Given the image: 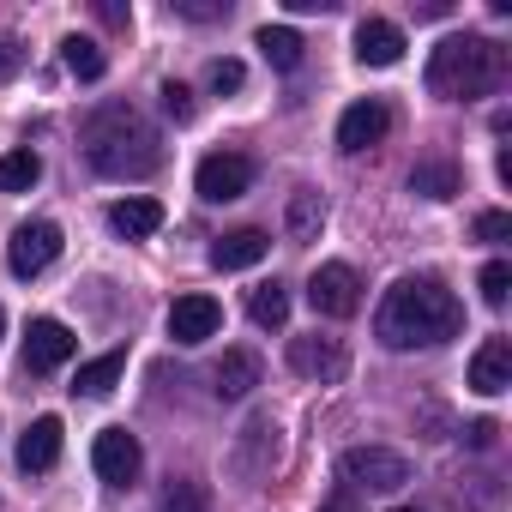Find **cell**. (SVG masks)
Here are the masks:
<instances>
[{"mask_svg":"<svg viewBox=\"0 0 512 512\" xmlns=\"http://www.w3.org/2000/svg\"><path fill=\"white\" fill-rule=\"evenodd\" d=\"M260 374H266V362L253 356V350H223V362H217V398H247L253 386H260Z\"/></svg>","mask_w":512,"mask_h":512,"instance_id":"20","label":"cell"},{"mask_svg":"<svg viewBox=\"0 0 512 512\" xmlns=\"http://www.w3.org/2000/svg\"><path fill=\"white\" fill-rule=\"evenodd\" d=\"M320 512H362V506H356V494H350V488H338L332 500H320Z\"/></svg>","mask_w":512,"mask_h":512,"instance_id":"35","label":"cell"},{"mask_svg":"<svg viewBox=\"0 0 512 512\" xmlns=\"http://www.w3.org/2000/svg\"><path fill=\"white\" fill-rule=\"evenodd\" d=\"M175 13H181V19H199V25H205V19H223L229 7H211V0H175Z\"/></svg>","mask_w":512,"mask_h":512,"instance_id":"34","label":"cell"},{"mask_svg":"<svg viewBox=\"0 0 512 512\" xmlns=\"http://www.w3.org/2000/svg\"><path fill=\"white\" fill-rule=\"evenodd\" d=\"M61 61H67V73H73L79 85H97V79H103V67H109V61H103V49H97L91 37H79V31H73V37H61Z\"/></svg>","mask_w":512,"mask_h":512,"instance_id":"24","label":"cell"},{"mask_svg":"<svg viewBox=\"0 0 512 512\" xmlns=\"http://www.w3.org/2000/svg\"><path fill=\"white\" fill-rule=\"evenodd\" d=\"M163 115H169L175 127H187V121L199 115V103H193V91H187L181 79H169V85H163Z\"/></svg>","mask_w":512,"mask_h":512,"instance_id":"29","label":"cell"},{"mask_svg":"<svg viewBox=\"0 0 512 512\" xmlns=\"http://www.w3.org/2000/svg\"><path fill=\"white\" fill-rule=\"evenodd\" d=\"M290 368L302 374V380H344V368H350V356H344V344L338 338H290Z\"/></svg>","mask_w":512,"mask_h":512,"instance_id":"12","label":"cell"},{"mask_svg":"<svg viewBox=\"0 0 512 512\" xmlns=\"http://www.w3.org/2000/svg\"><path fill=\"white\" fill-rule=\"evenodd\" d=\"M121 374H127V350H109V356H97V362L79 368L73 392H79V398H109V392L121 386Z\"/></svg>","mask_w":512,"mask_h":512,"instance_id":"21","label":"cell"},{"mask_svg":"<svg viewBox=\"0 0 512 512\" xmlns=\"http://www.w3.org/2000/svg\"><path fill=\"white\" fill-rule=\"evenodd\" d=\"M374 332L386 350H428V344H452L464 332V302L440 284V278H398L374 314Z\"/></svg>","mask_w":512,"mask_h":512,"instance_id":"1","label":"cell"},{"mask_svg":"<svg viewBox=\"0 0 512 512\" xmlns=\"http://www.w3.org/2000/svg\"><path fill=\"white\" fill-rule=\"evenodd\" d=\"M55 260H61V223L31 217V223L13 229V241H7V266H13V278H37V272H49Z\"/></svg>","mask_w":512,"mask_h":512,"instance_id":"6","label":"cell"},{"mask_svg":"<svg viewBox=\"0 0 512 512\" xmlns=\"http://www.w3.org/2000/svg\"><path fill=\"white\" fill-rule=\"evenodd\" d=\"M356 61L362 67H398L404 61V31L392 19H362L356 25Z\"/></svg>","mask_w":512,"mask_h":512,"instance_id":"16","label":"cell"},{"mask_svg":"<svg viewBox=\"0 0 512 512\" xmlns=\"http://www.w3.org/2000/svg\"><path fill=\"white\" fill-rule=\"evenodd\" d=\"M464 440H470L476 452H488V446L500 440V422H494V416H482V422H470V428H464Z\"/></svg>","mask_w":512,"mask_h":512,"instance_id":"33","label":"cell"},{"mask_svg":"<svg viewBox=\"0 0 512 512\" xmlns=\"http://www.w3.org/2000/svg\"><path fill=\"white\" fill-rule=\"evenodd\" d=\"M392 133V109L380 103V97H362V103H350L344 115H338V151H374L380 139Z\"/></svg>","mask_w":512,"mask_h":512,"instance_id":"10","label":"cell"},{"mask_svg":"<svg viewBox=\"0 0 512 512\" xmlns=\"http://www.w3.org/2000/svg\"><path fill=\"white\" fill-rule=\"evenodd\" d=\"M109 229H115V235H127V241L157 235V229H163V205H157V199H145V193L115 199V205H109Z\"/></svg>","mask_w":512,"mask_h":512,"instance_id":"18","label":"cell"},{"mask_svg":"<svg viewBox=\"0 0 512 512\" xmlns=\"http://www.w3.org/2000/svg\"><path fill=\"white\" fill-rule=\"evenodd\" d=\"M253 49H260L278 73H296L302 67V37L290 25H260V31H253Z\"/></svg>","mask_w":512,"mask_h":512,"instance_id":"22","label":"cell"},{"mask_svg":"<svg viewBox=\"0 0 512 512\" xmlns=\"http://www.w3.org/2000/svg\"><path fill=\"white\" fill-rule=\"evenodd\" d=\"M476 290H482L488 308H506V296H512V266H506V260H488L482 278H476Z\"/></svg>","mask_w":512,"mask_h":512,"instance_id":"27","label":"cell"},{"mask_svg":"<svg viewBox=\"0 0 512 512\" xmlns=\"http://www.w3.org/2000/svg\"><path fill=\"white\" fill-rule=\"evenodd\" d=\"M410 193H422V199L446 205V199H458V193H464V175H458V163H452V157H422V163L410 169Z\"/></svg>","mask_w":512,"mask_h":512,"instance_id":"17","label":"cell"},{"mask_svg":"<svg viewBox=\"0 0 512 512\" xmlns=\"http://www.w3.org/2000/svg\"><path fill=\"white\" fill-rule=\"evenodd\" d=\"M19 67H25V43L13 31H0V79H13Z\"/></svg>","mask_w":512,"mask_h":512,"instance_id":"31","label":"cell"},{"mask_svg":"<svg viewBox=\"0 0 512 512\" xmlns=\"http://www.w3.org/2000/svg\"><path fill=\"white\" fill-rule=\"evenodd\" d=\"M284 223H290V241H314V235H320V223H326L320 193H308V187H302V193H290V217H284Z\"/></svg>","mask_w":512,"mask_h":512,"instance_id":"26","label":"cell"},{"mask_svg":"<svg viewBox=\"0 0 512 512\" xmlns=\"http://www.w3.org/2000/svg\"><path fill=\"white\" fill-rule=\"evenodd\" d=\"M398 512H416V506H398Z\"/></svg>","mask_w":512,"mask_h":512,"instance_id":"37","label":"cell"},{"mask_svg":"<svg viewBox=\"0 0 512 512\" xmlns=\"http://www.w3.org/2000/svg\"><path fill=\"white\" fill-rule=\"evenodd\" d=\"M73 350H79V338L61 320H31V332H25V368L31 374H55L61 362H73Z\"/></svg>","mask_w":512,"mask_h":512,"instance_id":"11","label":"cell"},{"mask_svg":"<svg viewBox=\"0 0 512 512\" xmlns=\"http://www.w3.org/2000/svg\"><path fill=\"white\" fill-rule=\"evenodd\" d=\"M205 79H211V91H241V85H247V67L223 55V61H211V67H205Z\"/></svg>","mask_w":512,"mask_h":512,"instance_id":"30","label":"cell"},{"mask_svg":"<svg viewBox=\"0 0 512 512\" xmlns=\"http://www.w3.org/2000/svg\"><path fill=\"white\" fill-rule=\"evenodd\" d=\"M278 458H284V428H278V416H247V428H241V440H235V452H229V470H235L241 482H266V476L278 470Z\"/></svg>","mask_w":512,"mask_h":512,"instance_id":"5","label":"cell"},{"mask_svg":"<svg viewBox=\"0 0 512 512\" xmlns=\"http://www.w3.org/2000/svg\"><path fill=\"white\" fill-rule=\"evenodd\" d=\"M37 181H43V157H37L31 145L0 157V193H31Z\"/></svg>","mask_w":512,"mask_h":512,"instance_id":"25","label":"cell"},{"mask_svg":"<svg viewBox=\"0 0 512 512\" xmlns=\"http://www.w3.org/2000/svg\"><path fill=\"white\" fill-rule=\"evenodd\" d=\"M217 326H223V308L211 296H181L169 308V338L175 344H205V338H217Z\"/></svg>","mask_w":512,"mask_h":512,"instance_id":"14","label":"cell"},{"mask_svg":"<svg viewBox=\"0 0 512 512\" xmlns=\"http://www.w3.org/2000/svg\"><path fill=\"white\" fill-rule=\"evenodd\" d=\"M308 302H314V314H326V320H350V314L362 308V278H356L344 260H332V266H320V272L308 278Z\"/></svg>","mask_w":512,"mask_h":512,"instance_id":"8","label":"cell"},{"mask_svg":"<svg viewBox=\"0 0 512 512\" xmlns=\"http://www.w3.org/2000/svg\"><path fill=\"white\" fill-rule=\"evenodd\" d=\"M253 187V163L241 157V151H211L205 163H199V175H193V193L205 199V205H229V199H241Z\"/></svg>","mask_w":512,"mask_h":512,"instance_id":"7","label":"cell"},{"mask_svg":"<svg viewBox=\"0 0 512 512\" xmlns=\"http://www.w3.org/2000/svg\"><path fill=\"white\" fill-rule=\"evenodd\" d=\"M247 320H253V326H266V332H278V326L290 320V290H284V284L247 290Z\"/></svg>","mask_w":512,"mask_h":512,"instance_id":"23","label":"cell"},{"mask_svg":"<svg viewBox=\"0 0 512 512\" xmlns=\"http://www.w3.org/2000/svg\"><path fill=\"white\" fill-rule=\"evenodd\" d=\"M506 73V55L500 43L488 37H446L434 55H428V91L434 97H452V103H470V97H488Z\"/></svg>","mask_w":512,"mask_h":512,"instance_id":"3","label":"cell"},{"mask_svg":"<svg viewBox=\"0 0 512 512\" xmlns=\"http://www.w3.org/2000/svg\"><path fill=\"white\" fill-rule=\"evenodd\" d=\"M272 253V235L266 229H229V235H217L211 241V272H247V266H260Z\"/></svg>","mask_w":512,"mask_h":512,"instance_id":"13","label":"cell"},{"mask_svg":"<svg viewBox=\"0 0 512 512\" xmlns=\"http://www.w3.org/2000/svg\"><path fill=\"white\" fill-rule=\"evenodd\" d=\"M79 139H85L91 169L109 175V181H145V175L163 163V139H157V127H151L133 103H103V109H91L85 127H79Z\"/></svg>","mask_w":512,"mask_h":512,"instance_id":"2","label":"cell"},{"mask_svg":"<svg viewBox=\"0 0 512 512\" xmlns=\"http://www.w3.org/2000/svg\"><path fill=\"white\" fill-rule=\"evenodd\" d=\"M0 338H7V308H0Z\"/></svg>","mask_w":512,"mask_h":512,"instance_id":"36","label":"cell"},{"mask_svg":"<svg viewBox=\"0 0 512 512\" xmlns=\"http://www.w3.org/2000/svg\"><path fill=\"white\" fill-rule=\"evenodd\" d=\"M338 476L350 488H368V494H398L410 482V458L392 452V446H350L338 458Z\"/></svg>","mask_w":512,"mask_h":512,"instance_id":"4","label":"cell"},{"mask_svg":"<svg viewBox=\"0 0 512 512\" xmlns=\"http://www.w3.org/2000/svg\"><path fill=\"white\" fill-rule=\"evenodd\" d=\"M512 386V344L506 338H482V350L470 356V392L500 398Z\"/></svg>","mask_w":512,"mask_h":512,"instance_id":"15","label":"cell"},{"mask_svg":"<svg viewBox=\"0 0 512 512\" xmlns=\"http://www.w3.org/2000/svg\"><path fill=\"white\" fill-rule=\"evenodd\" d=\"M61 416H37L31 428H25V440H19V464L25 470H55V458H61Z\"/></svg>","mask_w":512,"mask_h":512,"instance_id":"19","label":"cell"},{"mask_svg":"<svg viewBox=\"0 0 512 512\" xmlns=\"http://www.w3.org/2000/svg\"><path fill=\"white\" fill-rule=\"evenodd\" d=\"M91 464H97V476H103L109 488H133L139 470H145V452H139V440H133L127 428H103V434L91 440Z\"/></svg>","mask_w":512,"mask_h":512,"instance_id":"9","label":"cell"},{"mask_svg":"<svg viewBox=\"0 0 512 512\" xmlns=\"http://www.w3.org/2000/svg\"><path fill=\"white\" fill-rule=\"evenodd\" d=\"M163 512H205V488L187 482V476H175V482L163 488Z\"/></svg>","mask_w":512,"mask_h":512,"instance_id":"28","label":"cell"},{"mask_svg":"<svg viewBox=\"0 0 512 512\" xmlns=\"http://www.w3.org/2000/svg\"><path fill=\"white\" fill-rule=\"evenodd\" d=\"M512 235V217L506 211H482L476 217V241H506Z\"/></svg>","mask_w":512,"mask_h":512,"instance_id":"32","label":"cell"}]
</instances>
